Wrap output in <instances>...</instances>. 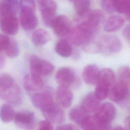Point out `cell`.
Segmentation results:
<instances>
[{"mask_svg": "<svg viewBox=\"0 0 130 130\" xmlns=\"http://www.w3.org/2000/svg\"><path fill=\"white\" fill-rule=\"evenodd\" d=\"M89 113L81 105L77 106L72 108L69 113L70 119L80 127L89 117Z\"/></svg>", "mask_w": 130, "mask_h": 130, "instance_id": "2e32d148", "label": "cell"}, {"mask_svg": "<svg viewBox=\"0 0 130 130\" xmlns=\"http://www.w3.org/2000/svg\"><path fill=\"white\" fill-rule=\"evenodd\" d=\"M54 101L52 94L49 91L36 93L31 97L32 104L41 110L51 102Z\"/></svg>", "mask_w": 130, "mask_h": 130, "instance_id": "ffe728a7", "label": "cell"}, {"mask_svg": "<svg viewBox=\"0 0 130 130\" xmlns=\"http://www.w3.org/2000/svg\"><path fill=\"white\" fill-rule=\"evenodd\" d=\"M67 36L70 42L76 46H84L93 37L79 25L71 28Z\"/></svg>", "mask_w": 130, "mask_h": 130, "instance_id": "8fae6325", "label": "cell"}, {"mask_svg": "<svg viewBox=\"0 0 130 130\" xmlns=\"http://www.w3.org/2000/svg\"><path fill=\"white\" fill-rule=\"evenodd\" d=\"M15 112L9 104H4L0 108V118L4 122H10L14 119Z\"/></svg>", "mask_w": 130, "mask_h": 130, "instance_id": "d4e9b609", "label": "cell"}, {"mask_svg": "<svg viewBox=\"0 0 130 130\" xmlns=\"http://www.w3.org/2000/svg\"><path fill=\"white\" fill-rule=\"evenodd\" d=\"M0 27L7 35H15L18 30V22L16 15L5 16L0 18Z\"/></svg>", "mask_w": 130, "mask_h": 130, "instance_id": "4fadbf2b", "label": "cell"}, {"mask_svg": "<svg viewBox=\"0 0 130 130\" xmlns=\"http://www.w3.org/2000/svg\"><path fill=\"white\" fill-rule=\"evenodd\" d=\"M112 130H127L126 128H124L121 126H117L116 127H115L114 129H113Z\"/></svg>", "mask_w": 130, "mask_h": 130, "instance_id": "8d00e7d4", "label": "cell"}, {"mask_svg": "<svg viewBox=\"0 0 130 130\" xmlns=\"http://www.w3.org/2000/svg\"><path fill=\"white\" fill-rule=\"evenodd\" d=\"M30 74L39 76H47L54 71L53 65L47 60L43 59L36 55L30 58Z\"/></svg>", "mask_w": 130, "mask_h": 130, "instance_id": "5b68a950", "label": "cell"}, {"mask_svg": "<svg viewBox=\"0 0 130 130\" xmlns=\"http://www.w3.org/2000/svg\"><path fill=\"white\" fill-rule=\"evenodd\" d=\"M115 82V75L111 69L106 68L100 71L94 92L98 99L100 101L106 99Z\"/></svg>", "mask_w": 130, "mask_h": 130, "instance_id": "7a4b0ae2", "label": "cell"}, {"mask_svg": "<svg viewBox=\"0 0 130 130\" xmlns=\"http://www.w3.org/2000/svg\"><path fill=\"white\" fill-rule=\"evenodd\" d=\"M46 119L51 123L59 124L64 119V112L60 106L54 101L41 110Z\"/></svg>", "mask_w": 130, "mask_h": 130, "instance_id": "52a82bcc", "label": "cell"}, {"mask_svg": "<svg viewBox=\"0 0 130 130\" xmlns=\"http://www.w3.org/2000/svg\"><path fill=\"white\" fill-rule=\"evenodd\" d=\"M9 1H14V0H9Z\"/></svg>", "mask_w": 130, "mask_h": 130, "instance_id": "f35d334b", "label": "cell"}, {"mask_svg": "<svg viewBox=\"0 0 130 130\" xmlns=\"http://www.w3.org/2000/svg\"><path fill=\"white\" fill-rule=\"evenodd\" d=\"M20 10H36V5L34 0H20Z\"/></svg>", "mask_w": 130, "mask_h": 130, "instance_id": "f1b7e54d", "label": "cell"}, {"mask_svg": "<svg viewBox=\"0 0 130 130\" xmlns=\"http://www.w3.org/2000/svg\"><path fill=\"white\" fill-rule=\"evenodd\" d=\"M109 96L114 102L123 103L130 98V84L123 80L118 79L111 88Z\"/></svg>", "mask_w": 130, "mask_h": 130, "instance_id": "3957f363", "label": "cell"}, {"mask_svg": "<svg viewBox=\"0 0 130 130\" xmlns=\"http://www.w3.org/2000/svg\"><path fill=\"white\" fill-rule=\"evenodd\" d=\"M123 35L128 41H130V24L127 25L123 30Z\"/></svg>", "mask_w": 130, "mask_h": 130, "instance_id": "d6a6232c", "label": "cell"}, {"mask_svg": "<svg viewBox=\"0 0 130 130\" xmlns=\"http://www.w3.org/2000/svg\"><path fill=\"white\" fill-rule=\"evenodd\" d=\"M101 5L104 10L108 13L115 12L113 0H101Z\"/></svg>", "mask_w": 130, "mask_h": 130, "instance_id": "83f0119b", "label": "cell"}, {"mask_svg": "<svg viewBox=\"0 0 130 130\" xmlns=\"http://www.w3.org/2000/svg\"><path fill=\"white\" fill-rule=\"evenodd\" d=\"M100 101L94 92H90L83 98L81 105L89 113L95 112L101 106Z\"/></svg>", "mask_w": 130, "mask_h": 130, "instance_id": "ac0fdd59", "label": "cell"}, {"mask_svg": "<svg viewBox=\"0 0 130 130\" xmlns=\"http://www.w3.org/2000/svg\"><path fill=\"white\" fill-rule=\"evenodd\" d=\"M56 97L59 105L64 108H68L73 102V93L70 87L59 85L57 89Z\"/></svg>", "mask_w": 130, "mask_h": 130, "instance_id": "9a60e30c", "label": "cell"}, {"mask_svg": "<svg viewBox=\"0 0 130 130\" xmlns=\"http://www.w3.org/2000/svg\"><path fill=\"white\" fill-rule=\"evenodd\" d=\"M52 27L55 35L60 37L67 36L71 29L69 19L64 15L56 16Z\"/></svg>", "mask_w": 130, "mask_h": 130, "instance_id": "5bb4252c", "label": "cell"}, {"mask_svg": "<svg viewBox=\"0 0 130 130\" xmlns=\"http://www.w3.org/2000/svg\"><path fill=\"white\" fill-rule=\"evenodd\" d=\"M24 87L29 91H37L41 89L44 86V82L42 77L27 74L24 78Z\"/></svg>", "mask_w": 130, "mask_h": 130, "instance_id": "d6986e66", "label": "cell"}, {"mask_svg": "<svg viewBox=\"0 0 130 130\" xmlns=\"http://www.w3.org/2000/svg\"><path fill=\"white\" fill-rule=\"evenodd\" d=\"M68 1H71V2H75L76 0H68Z\"/></svg>", "mask_w": 130, "mask_h": 130, "instance_id": "74e56055", "label": "cell"}, {"mask_svg": "<svg viewBox=\"0 0 130 130\" xmlns=\"http://www.w3.org/2000/svg\"><path fill=\"white\" fill-rule=\"evenodd\" d=\"M124 124L126 127V129L130 130V116L127 117L124 120Z\"/></svg>", "mask_w": 130, "mask_h": 130, "instance_id": "836d02e7", "label": "cell"}, {"mask_svg": "<svg viewBox=\"0 0 130 130\" xmlns=\"http://www.w3.org/2000/svg\"><path fill=\"white\" fill-rule=\"evenodd\" d=\"M37 130H53V128L52 123L46 119L39 122Z\"/></svg>", "mask_w": 130, "mask_h": 130, "instance_id": "4dcf8cb0", "label": "cell"}, {"mask_svg": "<svg viewBox=\"0 0 130 130\" xmlns=\"http://www.w3.org/2000/svg\"><path fill=\"white\" fill-rule=\"evenodd\" d=\"M55 130H79L76 126L72 124H67L58 126Z\"/></svg>", "mask_w": 130, "mask_h": 130, "instance_id": "1f68e13d", "label": "cell"}, {"mask_svg": "<svg viewBox=\"0 0 130 130\" xmlns=\"http://www.w3.org/2000/svg\"><path fill=\"white\" fill-rule=\"evenodd\" d=\"M124 20L122 17L118 15H114L110 17L104 25V30L112 32L119 29L124 24Z\"/></svg>", "mask_w": 130, "mask_h": 130, "instance_id": "7402d4cb", "label": "cell"}, {"mask_svg": "<svg viewBox=\"0 0 130 130\" xmlns=\"http://www.w3.org/2000/svg\"><path fill=\"white\" fill-rule=\"evenodd\" d=\"M116 113V108L113 104L105 103L100 106L93 116L101 123L110 124L115 117Z\"/></svg>", "mask_w": 130, "mask_h": 130, "instance_id": "9c48e42d", "label": "cell"}, {"mask_svg": "<svg viewBox=\"0 0 130 130\" xmlns=\"http://www.w3.org/2000/svg\"><path fill=\"white\" fill-rule=\"evenodd\" d=\"M55 50L59 55L64 58L70 57L73 53V48L70 43L64 39L60 40L56 43Z\"/></svg>", "mask_w": 130, "mask_h": 130, "instance_id": "603a6c76", "label": "cell"}, {"mask_svg": "<svg viewBox=\"0 0 130 130\" xmlns=\"http://www.w3.org/2000/svg\"><path fill=\"white\" fill-rule=\"evenodd\" d=\"M90 7L89 0H76L74 2V8L76 13L80 16L88 13Z\"/></svg>", "mask_w": 130, "mask_h": 130, "instance_id": "484cf974", "label": "cell"}, {"mask_svg": "<svg viewBox=\"0 0 130 130\" xmlns=\"http://www.w3.org/2000/svg\"><path fill=\"white\" fill-rule=\"evenodd\" d=\"M125 14L126 15V17L127 19H128V20H130V7L129 8V9H128L127 12Z\"/></svg>", "mask_w": 130, "mask_h": 130, "instance_id": "d590c367", "label": "cell"}, {"mask_svg": "<svg viewBox=\"0 0 130 130\" xmlns=\"http://www.w3.org/2000/svg\"><path fill=\"white\" fill-rule=\"evenodd\" d=\"M14 121L17 126L23 130H33L36 125L35 114L32 111H25L16 113Z\"/></svg>", "mask_w": 130, "mask_h": 130, "instance_id": "30bf717a", "label": "cell"}, {"mask_svg": "<svg viewBox=\"0 0 130 130\" xmlns=\"http://www.w3.org/2000/svg\"><path fill=\"white\" fill-rule=\"evenodd\" d=\"M38 4L44 24L52 27L56 17V3L54 0H39Z\"/></svg>", "mask_w": 130, "mask_h": 130, "instance_id": "277c9868", "label": "cell"}, {"mask_svg": "<svg viewBox=\"0 0 130 130\" xmlns=\"http://www.w3.org/2000/svg\"><path fill=\"white\" fill-rule=\"evenodd\" d=\"M19 47L17 42L14 40H10V43L5 50L6 54L10 58H15L19 54Z\"/></svg>", "mask_w": 130, "mask_h": 130, "instance_id": "4316f807", "label": "cell"}, {"mask_svg": "<svg viewBox=\"0 0 130 130\" xmlns=\"http://www.w3.org/2000/svg\"><path fill=\"white\" fill-rule=\"evenodd\" d=\"M0 96L9 105L17 106L22 102L21 89L13 77L8 74L0 75Z\"/></svg>", "mask_w": 130, "mask_h": 130, "instance_id": "6da1fadb", "label": "cell"}, {"mask_svg": "<svg viewBox=\"0 0 130 130\" xmlns=\"http://www.w3.org/2000/svg\"><path fill=\"white\" fill-rule=\"evenodd\" d=\"M20 22L22 27L26 30L35 29L38 24V19L35 10L30 9L20 10Z\"/></svg>", "mask_w": 130, "mask_h": 130, "instance_id": "7c38bea8", "label": "cell"}, {"mask_svg": "<svg viewBox=\"0 0 130 130\" xmlns=\"http://www.w3.org/2000/svg\"><path fill=\"white\" fill-rule=\"evenodd\" d=\"M4 63H5V58L2 55H0V68H2L4 66Z\"/></svg>", "mask_w": 130, "mask_h": 130, "instance_id": "e575fe53", "label": "cell"}, {"mask_svg": "<svg viewBox=\"0 0 130 130\" xmlns=\"http://www.w3.org/2000/svg\"><path fill=\"white\" fill-rule=\"evenodd\" d=\"M55 79L59 85L70 87L78 83V78L74 71L69 67H62L56 72Z\"/></svg>", "mask_w": 130, "mask_h": 130, "instance_id": "ba28073f", "label": "cell"}, {"mask_svg": "<svg viewBox=\"0 0 130 130\" xmlns=\"http://www.w3.org/2000/svg\"><path fill=\"white\" fill-rule=\"evenodd\" d=\"M85 21L98 30L104 23L105 15L102 11L94 10L88 13Z\"/></svg>", "mask_w": 130, "mask_h": 130, "instance_id": "44dd1931", "label": "cell"}, {"mask_svg": "<svg viewBox=\"0 0 130 130\" xmlns=\"http://www.w3.org/2000/svg\"><path fill=\"white\" fill-rule=\"evenodd\" d=\"M50 40V36L48 32L43 29H39L35 31L31 36V41L36 46H40L45 44Z\"/></svg>", "mask_w": 130, "mask_h": 130, "instance_id": "cb8c5ba5", "label": "cell"}, {"mask_svg": "<svg viewBox=\"0 0 130 130\" xmlns=\"http://www.w3.org/2000/svg\"><path fill=\"white\" fill-rule=\"evenodd\" d=\"M100 52L106 55H112L119 52L122 49V43L119 38L113 35L104 36L99 42Z\"/></svg>", "mask_w": 130, "mask_h": 130, "instance_id": "8992f818", "label": "cell"}, {"mask_svg": "<svg viewBox=\"0 0 130 130\" xmlns=\"http://www.w3.org/2000/svg\"><path fill=\"white\" fill-rule=\"evenodd\" d=\"M10 41V39L7 35L0 34V52L5 51Z\"/></svg>", "mask_w": 130, "mask_h": 130, "instance_id": "f546056e", "label": "cell"}, {"mask_svg": "<svg viewBox=\"0 0 130 130\" xmlns=\"http://www.w3.org/2000/svg\"><path fill=\"white\" fill-rule=\"evenodd\" d=\"M100 71L95 64L86 66L82 72V78L85 83L89 85L96 84Z\"/></svg>", "mask_w": 130, "mask_h": 130, "instance_id": "e0dca14e", "label": "cell"}]
</instances>
